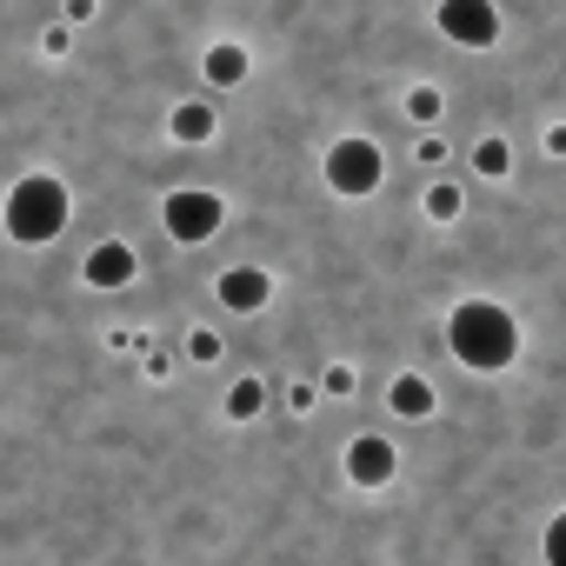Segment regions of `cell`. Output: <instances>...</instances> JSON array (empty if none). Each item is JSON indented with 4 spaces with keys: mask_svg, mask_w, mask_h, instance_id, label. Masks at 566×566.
I'll use <instances>...</instances> for the list:
<instances>
[{
    "mask_svg": "<svg viewBox=\"0 0 566 566\" xmlns=\"http://www.w3.org/2000/svg\"><path fill=\"white\" fill-rule=\"evenodd\" d=\"M213 294H220L227 314H260V307L273 301V273H266V266H227Z\"/></svg>",
    "mask_w": 566,
    "mask_h": 566,
    "instance_id": "cell-7",
    "label": "cell"
},
{
    "mask_svg": "<svg viewBox=\"0 0 566 566\" xmlns=\"http://www.w3.org/2000/svg\"><path fill=\"white\" fill-rule=\"evenodd\" d=\"M321 394H354V367H327V380H321Z\"/></svg>",
    "mask_w": 566,
    "mask_h": 566,
    "instance_id": "cell-18",
    "label": "cell"
},
{
    "mask_svg": "<svg viewBox=\"0 0 566 566\" xmlns=\"http://www.w3.org/2000/svg\"><path fill=\"white\" fill-rule=\"evenodd\" d=\"M546 566H566V513H553L546 526Z\"/></svg>",
    "mask_w": 566,
    "mask_h": 566,
    "instance_id": "cell-16",
    "label": "cell"
},
{
    "mask_svg": "<svg viewBox=\"0 0 566 566\" xmlns=\"http://www.w3.org/2000/svg\"><path fill=\"white\" fill-rule=\"evenodd\" d=\"M394 467H400V453H394V440H380V433H360V440L347 447V480H354V486H387Z\"/></svg>",
    "mask_w": 566,
    "mask_h": 566,
    "instance_id": "cell-8",
    "label": "cell"
},
{
    "mask_svg": "<svg viewBox=\"0 0 566 566\" xmlns=\"http://www.w3.org/2000/svg\"><path fill=\"white\" fill-rule=\"evenodd\" d=\"M447 347H453L460 367L500 374V367H513V354H520V321H513L500 301H460V307L447 314Z\"/></svg>",
    "mask_w": 566,
    "mask_h": 566,
    "instance_id": "cell-1",
    "label": "cell"
},
{
    "mask_svg": "<svg viewBox=\"0 0 566 566\" xmlns=\"http://www.w3.org/2000/svg\"><path fill=\"white\" fill-rule=\"evenodd\" d=\"M81 273H87V287H101V294H120L127 280L140 273V253H134L127 240H101V247L81 260Z\"/></svg>",
    "mask_w": 566,
    "mask_h": 566,
    "instance_id": "cell-6",
    "label": "cell"
},
{
    "mask_svg": "<svg viewBox=\"0 0 566 566\" xmlns=\"http://www.w3.org/2000/svg\"><path fill=\"white\" fill-rule=\"evenodd\" d=\"M473 167H480V174H486V180H500V174H506V167H513V147H506V140H500V134H486V140H480V147H473Z\"/></svg>",
    "mask_w": 566,
    "mask_h": 566,
    "instance_id": "cell-13",
    "label": "cell"
},
{
    "mask_svg": "<svg viewBox=\"0 0 566 566\" xmlns=\"http://www.w3.org/2000/svg\"><path fill=\"white\" fill-rule=\"evenodd\" d=\"M260 407H266V387H260V380H253V374H247V380H233V387H227V420H253V413H260Z\"/></svg>",
    "mask_w": 566,
    "mask_h": 566,
    "instance_id": "cell-12",
    "label": "cell"
},
{
    "mask_svg": "<svg viewBox=\"0 0 566 566\" xmlns=\"http://www.w3.org/2000/svg\"><path fill=\"white\" fill-rule=\"evenodd\" d=\"M187 354H193V360H220V334H207V327L187 334Z\"/></svg>",
    "mask_w": 566,
    "mask_h": 566,
    "instance_id": "cell-17",
    "label": "cell"
},
{
    "mask_svg": "<svg viewBox=\"0 0 566 566\" xmlns=\"http://www.w3.org/2000/svg\"><path fill=\"white\" fill-rule=\"evenodd\" d=\"M380 180H387V160H380L374 140L347 134V140L327 147V187H334L340 200H367V193H380Z\"/></svg>",
    "mask_w": 566,
    "mask_h": 566,
    "instance_id": "cell-3",
    "label": "cell"
},
{
    "mask_svg": "<svg viewBox=\"0 0 566 566\" xmlns=\"http://www.w3.org/2000/svg\"><path fill=\"white\" fill-rule=\"evenodd\" d=\"M160 220H167V233H174L180 247H200V240H213V233H220L227 200H220V193H207V187H180V193H167Z\"/></svg>",
    "mask_w": 566,
    "mask_h": 566,
    "instance_id": "cell-4",
    "label": "cell"
},
{
    "mask_svg": "<svg viewBox=\"0 0 566 566\" xmlns=\"http://www.w3.org/2000/svg\"><path fill=\"white\" fill-rule=\"evenodd\" d=\"M174 140H187V147L213 140V107H207V101H180V107H174Z\"/></svg>",
    "mask_w": 566,
    "mask_h": 566,
    "instance_id": "cell-11",
    "label": "cell"
},
{
    "mask_svg": "<svg viewBox=\"0 0 566 566\" xmlns=\"http://www.w3.org/2000/svg\"><path fill=\"white\" fill-rule=\"evenodd\" d=\"M546 154H566V127H546Z\"/></svg>",
    "mask_w": 566,
    "mask_h": 566,
    "instance_id": "cell-21",
    "label": "cell"
},
{
    "mask_svg": "<svg viewBox=\"0 0 566 566\" xmlns=\"http://www.w3.org/2000/svg\"><path fill=\"white\" fill-rule=\"evenodd\" d=\"M407 114H413L420 127H433V120H440V87H413V94H407Z\"/></svg>",
    "mask_w": 566,
    "mask_h": 566,
    "instance_id": "cell-15",
    "label": "cell"
},
{
    "mask_svg": "<svg viewBox=\"0 0 566 566\" xmlns=\"http://www.w3.org/2000/svg\"><path fill=\"white\" fill-rule=\"evenodd\" d=\"M314 400H321V387H307V380H294V387H287V407H294V413H307Z\"/></svg>",
    "mask_w": 566,
    "mask_h": 566,
    "instance_id": "cell-19",
    "label": "cell"
},
{
    "mask_svg": "<svg viewBox=\"0 0 566 566\" xmlns=\"http://www.w3.org/2000/svg\"><path fill=\"white\" fill-rule=\"evenodd\" d=\"M207 87H240L247 81V48H233V41H220V48H207Z\"/></svg>",
    "mask_w": 566,
    "mask_h": 566,
    "instance_id": "cell-10",
    "label": "cell"
},
{
    "mask_svg": "<svg viewBox=\"0 0 566 566\" xmlns=\"http://www.w3.org/2000/svg\"><path fill=\"white\" fill-rule=\"evenodd\" d=\"M427 213H433V220H460V213H467L460 187H447V180H440V187H427Z\"/></svg>",
    "mask_w": 566,
    "mask_h": 566,
    "instance_id": "cell-14",
    "label": "cell"
},
{
    "mask_svg": "<svg viewBox=\"0 0 566 566\" xmlns=\"http://www.w3.org/2000/svg\"><path fill=\"white\" fill-rule=\"evenodd\" d=\"M67 213H74L67 187H61L54 174H28V180H14V193H8V240L48 247V240L67 233Z\"/></svg>",
    "mask_w": 566,
    "mask_h": 566,
    "instance_id": "cell-2",
    "label": "cell"
},
{
    "mask_svg": "<svg viewBox=\"0 0 566 566\" xmlns=\"http://www.w3.org/2000/svg\"><path fill=\"white\" fill-rule=\"evenodd\" d=\"M440 34L453 41V48H493L500 41V8L493 0H440Z\"/></svg>",
    "mask_w": 566,
    "mask_h": 566,
    "instance_id": "cell-5",
    "label": "cell"
},
{
    "mask_svg": "<svg viewBox=\"0 0 566 566\" xmlns=\"http://www.w3.org/2000/svg\"><path fill=\"white\" fill-rule=\"evenodd\" d=\"M67 21H94V0H67Z\"/></svg>",
    "mask_w": 566,
    "mask_h": 566,
    "instance_id": "cell-20",
    "label": "cell"
},
{
    "mask_svg": "<svg viewBox=\"0 0 566 566\" xmlns=\"http://www.w3.org/2000/svg\"><path fill=\"white\" fill-rule=\"evenodd\" d=\"M387 407H394L400 420H427V413L440 407V394H433V387H427L420 374H400V380L387 387Z\"/></svg>",
    "mask_w": 566,
    "mask_h": 566,
    "instance_id": "cell-9",
    "label": "cell"
}]
</instances>
